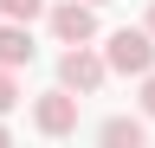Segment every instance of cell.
Masks as SVG:
<instances>
[{
    "label": "cell",
    "instance_id": "cell-1",
    "mask_svg": "<svg viewBox=\"0 0 155 148\" xmlns=\"http://www.w3.org/2000/svg\"><path fill=\"white\" fill-rule=\"evenodd\" d=\"M104 65L116 71V77L155 71V32H149V26H116L110 39H104Z\"/></svg>",
    "mask_w": 155,
    "mask_h": 148
},
{
    "label": "cell",
    "instance_id": "cell-2",
    "mask_svg": "<svg viewBox=\"0 0 155 148\" xmlns=\"http://www.w3.org/2000/svg\"><path fill=\"white\" fill-rule=\"evenodd\" d=\"M104 77H110V65H104V52H97V39H91V45H65V52H58V84H65V90L97 97V90H104Z\"/></svg>",
    "mask_w": 155,
    "mask_h": 148
},
{
    "label": "cell",
    "instance_id": "cell-3",
    "mask_svg": "<svg viewBox=\"0 0 155 148\" xmlns=\"http://www.w3.org/2000/svg\"><path fill=\"white\" fill-rule=\"evenodd\" d=\"M78 103H84V97L65 90V84H58V90H39V97H32V129H39V135H52V142L78 135Z\"/></svg>",
    "mask_w": 155,
    "mask_h": 148
},
{
    "label": "cell",
    "instance_id": "cell-4",
    "mask_svg": "<svg viewBox=\"0 0 155 148\" xmlns=\"http://www.w3.org/2000/svg\"><path fill=\"white\" fill-rule=\"evenodd\" d=\"M45 26H52L58 45H91L97 39V7H91V0H52V7H45Z\"/></svg>",
    "mask_w": 155,
    "mask_h": 148
},
{
    "label": "cell",
    "instance_id": "cell-5",
    "mask_svg": "<svg viewBox=\"0 0 155 148\" xmlns=\"http://www.w3.org/2000/svg\"><path fill=\"white\" fill-rule=\"evenodd\" d=\"M32 58H39L32 26H26V20H0V65H7V71H26Z\"/></svg>",
    "mask_w": 155,
    "mask_h": 148
},
{
    "label": "cell",
    "instance_id": "cell-6",
    "mask_svg": "<svg viewBox=\"0 0 155 148\" xmlns=\"http://www.w3.org/2000/svg\"><path fill=\"white\" fill-rule=\"evenodd\" d=\"M97 142L104 148H142L149 142V116H104L97 122Z\"/></svg>",
    "mask_w": 155,
    "mask_h": 148
},
{
    "label": "cell",
    "instance_id": "cell-7",
    "mask_svg": "<svg viewBox=\"0 0 155 148\" xmlns=\"http://www.w3.org/2000/svg\"><path fill=\"white\" fill-rule=\"evenodd\" d=\"M45 7H52V0H0V20H45Z\"/></svg>",
    "mask_w": 155,
    "mask_h": 148
},
{
    "label": "cell",
    "instance_id": "cell-8",
    "mask_svg": "<svg viewBox=\"0 0 155 148\" xmlns=\"http://www.w3.org/2000/svg\"><path fill=\"white\" fill-rule=\"evenodd\" d=\"M13 103H19V77H13V71H7V65H0V116H7V109H13Z\"/></svg>",
    "mask_w": 155,
    "mask_h": 148
},
{
    "label": "cell",
    "instance_id": "cell-9",
    "mask_svg": "<svg viewBox=\"0 0 155 148\" xmlns=\"http://www.w3.org/2000/svg\"><path fill=\"white\" fill-rule=\"evenodd\" d=\"M142 116L155 122V71H142Z\"/></svg>",
    "mask_w": 155,
    "mask_h": 148
},
{
    "label": "cell",
    "instance_id": "cell-10",
    "mask_svg": "<svg viewBox=\"0 0 155 148\" xmlns=\"http://www.w3.org/2000/svg\"><path fill=\"white\" fill-rule=\"evenodd\" d=\"M142 26H149V32H155V0H149V13H142Z\"/></svg>",
    "mask_w": 155,
    "mask_h": 148
},
{
    "label": "cell",
    "instance_id": "cell-11",
    "mask_svg": "<svg viewBox=\"0 0 155 148\" xmlns=\"http://www.w3.org/2000/svg\"><path fill=\"white\" fill-rule=\"evenodd\" d=\"M7 142H13V129H7V122H0V148H7Z\"/></svg>",
    "mask_w": 155,
    "mask_h": 148
},
{
    "label": "cell",
    "instance_id": "cell-12",
    "mask_svg": "<svg viewBox=\"0 0 155 148\" xmlns=\"http://www.w3.org/2000/svg\"><path fill=\"white\" fill-rule=\"evenodd\" d=\"M91 7H104V0H91Z\"/></svg>",
    "mask_w": 155,
    "mask_h": 148
}]
</instances>
